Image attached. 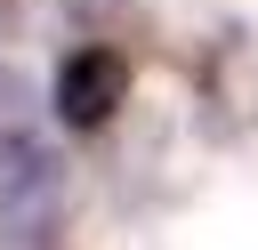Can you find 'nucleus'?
Here are the masks:
<instances>
[{
	"label": "nucleus",
	"mask_w": 258,
	"mask_h": 250,
	"mask_svg": "<svg viewBox=\"0 0 258 250\" xmlns=\"http://www.w3.org/2000/svg\"><path fill=\"white\" fill-rule=\"evenodd\" d=\"M56 8H64L73 24H89V32H105V24H113V16L129 8V0H56Z\"/></svg>",
	"instance_id": "f03ea898"
},
{
	"label": "nucleus",
	"mask_w": 258,
	"mask_h": 250,
	"mask_svg": "<svg viewBox=\"0 0 258 250\" xmlns=\"http://www.w3.org/2000/svg\"><path fill=\"white\" fill-rule=\"evenodd\" d=\"M129 89H137L129 56H121L113 40H81V48H64L56 73H48V121L73 129V137H89V129H105V121L129 105Z\"/></svg>",
	"instance_id": "f257e3e1"
},
{
	"label": "nucleus",
	"mask_w": 258,
	"mask_h": 250,
	"mask_svg": "<svg viewBox=\"0 0 258 250\" xmlns=\"http://www.w3.org/2000/svg\"><path fill=\"white\" fill-rule=\"evenodd\" d=\"M0 32H8V0H0Z\"/></svg>",
	"instance_id": "7ed1b4c3"
}]
</instances>
